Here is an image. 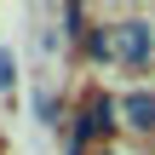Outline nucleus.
Listing matches in <instances>:
<instances>
[{
	"label": "nucleus",
	"mask_w": 155,
	"mask_h": 155,
	"mask_svg": "<svg viewBox=\"0 0 155 155\" xmlns=\"http://www.w3.org/2000/svg\"><path fill=\"white\" fill-rule=\"evenodd\" d=\"M98 155H115V150H98Z\"/></svg>",
	"instance_id": "3"
},
{
	"label": "nucleus",
	"mask_w": 155,
	"mask_h": 155,
	"mask_svg": "<svg viewBox=\"0 0 155 155\" xmlns=\"http://www.w3.org/2000/svg\"><path fill=\"white\" fill-rule=\"evenodd\" d=\"M150 52H155L150 23H121V29H115V58H121L127 69H144V63H150Z\"/></svg>",
	"instance_id": "1"
},
{
	"label": "nucleus",
	"mask_w": 155,
	"mask_h": 155,
	"mask_svg": "<svg viewBox=\"0 0 155 155\" xmlns=\"http://www.w3.org/2000/svg\"><path fill=\"white\" fill-rule=\"evenodd\" d=\"M121 115H127V127H138V132H150L155 127V92H127V104H121Z\"/></svg>",
	"instance_id": "2"
}]
</instances>
